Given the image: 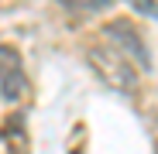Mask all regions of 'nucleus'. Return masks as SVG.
<instances>
[{
    "label": "nucleus",
    "instance_id": "obj_5",
    "mask_svg": "<svg viewBox=\"0 0 158 154\" xmlns=\"http://www.w3.org/2000/svg\"><path fill=\"white\" fill-rule=\"evenodd\" d=\"M65 10H107L114 7V0H59Z\"/></svg>",
    "mask_w": 158,
    "mask_h": 154
},
{
    "label": "nucleus",
    "instance_id": "obj_2",
    "mask_svg": "<svg viewBox=\"0 0 158 154\" xmlns=\"http://www.w3.org/2000/svg\"><path fill=\"white\" fill-rule=\"evenodd\" d=\"M89 65L114 89H134V69L127 65V55H120L117 48H93L89 51Z\"/></svg>",
    "mask_w": 158,
    "mask_h": 154
},
{
    "label": "nucleus",
    "instance_id": "obj_6",
    "mask_svg": "<svg viewBox=\"0 0 158 154\" xmlns=\"http://www.w3.org/2000/svg\"><path fill=\"white\" fill-rule=\"evenodd\" d=\"M131 7H134L138 14H148V17H155L158 21V0H127Z\"/></svg>",
    "mask_w": 158,
    "mask_h": 154
},
{
    "label": "nucleus",
    "instance_id": "obj_1",
    "mask_svg": "<svg viewBox=\"0 0 158 154\" xmlns=\"http://www.w3.org/2000/svg\"><path fill=\"white\" fill-rule=\"evenodd\" d=\"M103 34H107V41L120 51V55H127L138 69H151V55H148V45L141 38V28H134L131 21L117 17V21H110L107 28H103Z\"/></svg>",
    "mask_w": 158,
    "mask_h": 154
},
{
    "label": "nucleus",
    "instance_id": "obj_3",
    "mask_svg": "<svg viewBox=\"0 0 158 154\" xmlns=\"http://www.w3.org/2000/svg\"><path fill=\"white\" fill-rule=\"evenodd\" d=\"M28 93V75H24L21 51L14 45H0V96L7 103H17Z\"/></svg>",
    "mask_w": 158,
    "mask_h": 154
},
{
    "label": "nucleus",
    "instance_id": "obj_4",
    "mask_svg": "<svg viewBox=\"0 0 158 154\" xmlns=\"http://www.w3.org/2000/svg\"><path fill=\"white\" fill-rule=\"evenodd\" d=\"M0 137H4V151L7 154H31V137H28V116H24V110H14L4 120Z\"/></svg>",
    "mask_w": 158,
    "mask_h": 154
}]
</instances>
